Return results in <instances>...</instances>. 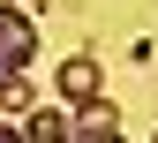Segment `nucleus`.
<instances>
[{
  "mask_svg": "<svg viewBox=\"0 0 158 143\" xmlns=\"http://www.w3.org/2000/svg\"><path fill=\"white\" fill-rule=\"evenodd\" d=\"M53 90H60V106H83V98L106 90V75H98V60H90V53H68V60H60V75H53Z\"/></svg>",
  "mask_w": 158,
  "mask_h": 143,
  "instance_id": "1",
  "label": "nucleus"
},
{
  "mask_svg": "<svg viewBox=\"0 0 158 143\" xmlns=\"http://www.w3.org/2000/svg\"><path fill=\"white\" fill-rule=\"evenodd\" d=\"M30 45H38L30 15L23 8H0V75H8V68H30Z\"/></svg>",
  "mask_w": 158,
  "mask_h": 143,
  "instance_id": "2",
  "label": "nucleus"
},
{
  "mask_svg": "<svg viewBox=\"0 0 158 143\" xmlns=\"http://www.w3.org/2000/svg\"><path fill=\"white\" fill-rule=\"evenodd\" d=\"M75 136H83V143H121V113L106 106V90H98V98H83V113H75Z\"/></svg>",
  "mask_w": 158,
  "mask_h": 143,
  "instance_id": "3",
  "label": "nucleus"
},
{
  "mask_svg": "<svg viewBox=\"0 0 158 143\" xmlns=\"http://www.w3.org/2000/svg\"><path fill=\"white\" fill-rule=\"evenodd\" d=\"M15 136H23V143H60V136H75V128H68L60 113H45V106H30V113H23V128H15Z\"/></svg>",
  "mask_w": 158,
  "mask_h": 143,
  "instance_id": "4",
  "label": "nucleus"
},
{
  "mask_svg": "<svg viewBox=\"0 0 158 143\" xmlns=\"http://www.w3.org/2000/svg\"><path fill=\"white\" fill-rule=\"evenodd\" d=\"M30 106H38V83L23 68H8V75H0V113H30Z\"/></svg>",
  "mask_w": 158,
  "mask_h": 143,
  "instance_id": "5",
  "label": "nucleus"
},
{
  "mask_svg": "<svg viewBox=\"0 0 158 143\" xmlns=\"http://www.w3.org/2000/svg\"><path fill=\"white\" fill-rule=\"evenodd\" d=\"M0 136H15V128H8V120H0Z\"/></svg>",
  "mask_w": 158,
  "mask_h": 143,
  "instance_id": "6",
  "label": "nucleus"
}]
</instances>
